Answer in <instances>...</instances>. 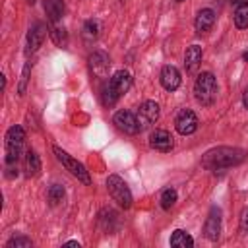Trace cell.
Instances as JSON below:
<instances>
[{"instance_id":"6da1fadb","label":"cell","mask_w":248,"mask_h":248,"mask_svg":"<svg viewBox=\"0 0 248 248\" xmlns=\"http://www.w3.org/2000/svg\"><path fill=\"white\" fill-rule=\"evenodd\" d=\"M244 159H246V151L244 149L221 145V147L209 149L202 157V165L207 170H225V169H231V167L240 165Z\"/></svg>"},{"instance_id":"7a4b0ae2","label":"cell","mask_w":248,"mask_h":248,"mask_svg":"<svg viewBox=\"0 0 248 248\" xmlns=\"http://www.w3.org/2000/svg\"><path fill=\"white\" fill-rule=\"evenodd\" d=\"M130 85H132V76H130V72H126V70L114 72L112 78L108 79V83H107L105 89H103V103H105L107 107L114 105V103L130 89Z\"/></svg>"},{"instance_id":"3957f363","label":"cell","mask_w":248,"mask_h":248,"mask_svg":"<svg viewBox=\"0 0 248 248\" xmlns=\"http://www.w3.org/2000/svg\"><path fill=\"white\" fill-rule=\"evenodd\" d=\"M217 93H219V87H217V79L211 72H202L198 78H196V83H194V97L200 105L203 107H209L215 103L217 99Z\"/></svg>"},{"instance_id":"277c9868","label":"cell","mask_w":248,"mask_h":248,"mask_svg":"<svg viewBox=\"0 0 248 248\" xmlns=\"http://www.w3.org/2000/svg\"><path fill=\"white\" fill-rule=\"evenodd\" d=\"M25 132L19 124L8 128L6 132V165H17V159L23 151Z\"/></svg>"},{"instance_id":"5b68a950","label":"cell","mask_w":248,"mask_h":248,"mask_svg":"<svg viewBox=\"0 0 248 248\" xmlns=\"http://www.w3.org/2000/svg\"><path fill=\"white\" fill-rule=\"evenodd\" d=\"M107 190L110 194V198L124 209L132 207V192L128 188V184L118 176V174H110L107 178Z\"/></svg>"},{"instance_id":"8992f818","label":"cell","mask_w":248,"mask_h":248,"mask_svg":"<svg viewBox=\"0 0 248 248\" xmlns=\"http://www.w3.org/2000/svg\"><path fill=\"white\" fill-rule=\"evenodd\" d=\"M52 151H54V155H56V159L64 165V169L66 170H70L78 180H81L83 184H89L91 182V178H89V170L85 169V165L83 163H79L78 159H74L70 153H66L62 147H58V145H54L52 147Z\"/></svg>"},{"instance_id":"52a82bcc","label":"cell","mask_w":248,"mask_h":248,"mask_svg":"<svg viewBox=\"0 0 248 248\" xmlns=\"http://www.w3.org/2000/svg\"><path fill=\"white\" fill-rule=\"evenodd\" d=\"M198 116H196V112L194 110H190V108H182L178 114H176V118H174V128H176V132L180 134V136H190V134H194L196 130H198Z\"/></svg>"},{"instance_id":"ba28073f","label":"cell","mask_w":248,"mask_h":248,"mask_svg":"<svg viewBox=\"0 0 248 248\" xmlns=\"http://www.w3.org/2000/svg\"><path fill=\"white\" fill-rule=\"evenodd\" d=\"M159 112H161V110H159V105H157L155 101H143V103L140 105V108H138V114H136L140 128L143 130V128L153 126V124L159 120Z\"/></svg>"},{"instance_id":"9c48e42d","label":"cell","mask_w":248,"mask_h":248,"mask_svg":"<svg viewBox=\"0 0 248 248\" xmlns=\"http://www.w3.org/2000/svg\"><path fill=\"white\" fill-rule=\"evenodd\" d=\"M112 122H114V126H116L120 132L130 134V136H134V134H138V132L141 130L140 124H138L136 114L130 112V110H118V112H114Z\"/></svg>"},{"instance_id":"30bf717a","label":"cell","mask_w":248,"mask_h":248,"mask_svg":"<svg viewBox=\"0 0 248 248\" xmlns=\"http://www.w3.org/2000/svg\"><path fill=\"white\" fill-rule=\"evenodd\" d=\"M46 31H48V27H46V23H43V21H37L35 25L29 27V31H27V46H25V52H27V54L35 52V50L43 45V41H45V37H46Z\"/></svg>"},{"instance_id":"8fae6325","label":"cell","mask_w":248,"mask_h":248,"mask_svg":"<svg viewBox=\"0 0 248 248\" xmlns=\"http://www.w3.org/2000/svg\"><path fill=\"white\" fill-rule=\"evenodd\" d=\"M221 234V209L219 207H211L209 209V215L205 219V225H203V236L211 242H215Z\"/></svg>"},{"instance_id":"7c38bea8","label":"cell","mask_w":248,"mask_h":248,"mask_svg":"<svg viewBox=\"0 0 248 248\" xmlns=\"http://www.w3.org/2000/svg\"><path fill=\"white\" fill-rule=\"evenodd\" d=\"M149 145L157 151H170L174 147V140H172L170 132H167L163 128H155L149 134Z\"/></svg>"},{"instance_id":"4fadbf2b","label":"cell","mask_w":248,"mask_h":248,"mask_svg":"<svg viewBox=\"0 0 248 248\" xmlns=\"http://www.w3.org/2000/svg\"><path fill=\"white\" fill-rule=\"evenodd\" d=\"M159 79H161V85H163L167 91H176V89L180 87V81H182V78H180V72H178V70H176L172 64H167V66H163Z\"/></svg>"},{"instance_id":"5bb4252c","label":"cell","mask_w":248,"mask_h":248,"mask_svg":"<svg viewBox=\"0 0 248 248\" xmlns=\"http://www.w3.org/2000/svg\"><path fill=\"white\" fill-rule=\"evenodd\" d=\"M108 66H110V60L103 50H95L89 56V68H91L93 76H97V78H107Z\"/></svg>"},{"instance_id":"9a60e30c","label":"cell","mask_w":248,"mask_h":248,"mask_svg":"<svg viewBox=\"0 0 248 248\" xmlns=\"http://www.w3.org/2000/svg\"><path fill=\"white\" fill-rule=\"evenodd\" d=\"M215 23V12L211 8H203L196 14V19H194V27H196V33L202 35V33H207Z\"/></svg>"},{"instance_id":"2e32d148","label":"cell","mask_w":248,"mask_h":248,"mask_svg":"<svg viewBox=\"0 0 248 248\" xmlns=\"http://www.w3.org/2000/svg\"><path fill=\"white\" fill-rule=\"evenodd\" d=\"M202 56H203L202 46L200 45H190L186 48V52H184V68H186V72H196L198 66L202 64Z\"/></svg>"},{"instance_id":"e0dca14e","label":"cell","mask_w":248,"mask_h":248,"mask_svg":"<svg viewBox=\"0 0 248 248\" xmlns=\"http://www.w3.org/2000/svg\"><path fill=\"white\" fill-rule=\"evenodd\" d=\"M23 163H25V174H27V176H37V174H39V170H41V159H39L37 151L27 149Z\"/></svg>"},{"instance_id":"ac0fdd59","label":"cell","mask_w":248,"mask_h":248,"mask_svg":"<svg viewBox=\"0 0 248 248\" xmlns=\"http://www.w3.org/2000/svg\"><path fill=\"white\" fill-rule=\"evenodd\" d=\"M170 246H174V248H192V246H194V238H192L186 231L176 229V231L170 234Z\"/></svg>"},{"instance_id":"d6986e66","label":"cell","mask_w":248,"mask_h":248,"mask_svg":"<svg viewBox=\"0 0 248 248\" xmlns=\"http://www.w3.org/2000/svg\"><path fill=\"white\" fill-rule=\"evenodd\" d=\"M99 31H101V23L97 19H87L83 23V29H81V37L85 43H93L97 37H99Z\"/></svg>"},{"instance_id":"ffe728a7","label":"cell","mask_w":248,"mask_h":248,"mask_svg":"<svg viewBox=\"0 0 248 248\" xmlns=\"http://www.w3.org/2000/svg\"><path fill=\"white\" fill-rule=\"evenodd\" d=\"M45 12L48 16V19L54 23L62 17V12H64V2L62 0H45Z\"/></svg>"},{"instance_id":"44dd1931","label":"cell","mask_w":248,"mask_h":248,"mask_svg":"<svg viewBox=\"0 0 248 248\" xmlns=\"http://www.w3.org/2000/svg\"><path fill=\"white\" fill-rule=\"evenodd\" d=\"M234 25L238 29H246L248 27V2L236 6V10H234Z\"/></svg>"},{"instance_id":"7402d4cb","label":"cell","mask_w":248,"mask_h":248,"mask_svg":"<svg viewBox=\"0 0 248 248\" xmlns=\"http://www.w3.org/2000/svg\"><path fill=\"white\" fill-rule=\"evenodd\" d=\"M50 39H52V43H54L56 46H66V43H68V33H66L64 27L54 25L52 31H50Z\"/></svg>"},{"instance_id":"603a6c76","label":"cell","mask_w":248,"mask_h":248,"mask_svg":"<svg viewBox=\"0 0 248 248\" xmlns=\"http://www.w3.org/2000/svg\"><path fill=\"white\" fill-rule=\"evenodd\" d=\"M46 198H48V203L50 205H58L62 200H64V188L60 184H52L46 192Z\"/></svg>"},{"instance_id":"cb8c5ba5","label":"cell","mask_w":248,"mask_h":248,"mask_svg":"<svg viewBox=\"0 0 248 248\" xmlns=\"http://www.w3.org/2000/svg\"><path fill=\"white\" fill-rule=\"evenodd\" d=\"M176 203V190L174 188H165L161 192V207L163 209H170Z\"/></svg>"},{"instance_id":"d4e9b609","label":"cell","mask_w":248,"mask_h":248,"mask_svg":"<svg viewBox=\"0 0 248 248\" xmlns=\"http://www.w3.org/2000/svg\"><path fill=\"white\" fill-rule=\"evenodd\" d=\"M99 223L103 225V229H105V231L112 232L110 223H116V213H114L112 209H103V211H101V217H99Z\"/></svg>"},{"instance_id":"484cf974","label":"cell","mask_w":248,"mask_h":248,"mask_svg":"<svg viewBox=\"0 0 248 248\" xmlns=\"http://www.w3.org/2000/svg\"><path fill=\"white\" fill-rule=\"evenodd\" d=\"M31 246H33V242L27 236H14L6 242V248H31Z\"/></svg>"},{"instance_id":"4316f807","label":"cell","mask_w":248,"mask_h":248,"mask_svg":"<svg viewBox=\"0 0 248 248\" xmlns=\"http://www.w3.org/2000/svg\"><path fill=\"white\" fill-rule=\"evenodd\" d=\"M29 72H31V62H27L23 66V72H21V79H19V85H17V93L23 95L25 93V87H27V79H29Z\"/></svg>"},{"instance_id":"83f0119b","label":"cell","mask_w":248,"mask_h":248,"mask_svg":"<svg viewBox=\"0 0 248 248\" xmlns=\"http://www.w3.org/2000/svg\"><path fill=\"white\" fill-rule=\"evenodd\" d=\"M240 232L248 234V207H244L240 213Z\"/></svg>"},{"instance_id":"f1b7e54d","label":"cell","mask_w":248,"mask_h":248,"mask_svg":"<svg viewBox=\"0 0 248 248\" xmlns=\"http://www.w3.org/2000/svg\"><path fill=\"white\" fill-rule=\"evenodd\" d=\"M242 105L248 108V87L244 89V93H242Z\"/></svg>"},{"instance_id":"f546056e","label":"cell","mask_w":248,"mask_h":248,"mask_svg":"<svg viewBox=\"0 0 248 248\" xmlns=\"http://www.w3.org/2000/svg\"><path fill=\"white\" fill-rule=\"evenodd\" d=\"M64 246H79V242H76V240H70V242H66Z\"/></svg>"},{"instance_id":"4dcf8cb0","label":"cell","mask_w":248,"mask_h":248,"mask_svg":"<svg viewBox=\"0 0 248 248\" xmlns=\"http://www.w3.org/2000/svg\"><path fill=\"white\" fill-rule=\"evenodd\" d=\"M231 2H232V4H236V6H238V4H244V2H248V0H231Z\"/></svg>"},{"instance_id":"1f68e13d","label":"cell","mask_w":248,"mask_h":248,"mask_svg":"<svg viewBox=\"0 0 248 248\" xmlns=\"http://www.w3.org/2000/svg\"><path fill=\"white\" fill-rule=\"evenodd\" d=\"M242 58H244V60H246V62H248V50H246V52H244V54H242Z\"/></svg>"},{"instance_id":"d6a6232c","label":"cell","mask_w":248,"mask_h":248,"mask_svg":"<svg viewBox=\"0 0 248 248\" xmlns=\"http://www.w3.org/2000/svg\"><path fill=\"white\" fill-rule=\"evenodd\" d=\"M27 4H35V0H27Z\"/></svg>"},{"instance_id":"836d02e7","label":"cell","mask_w":248,"mask_h":248,"mask_svg":"<svg viewBox=\"0 0 248 248\" xmlns=\"http://www.w3.org/2000/svg\"><path fill=\"white\" fill-rule=\"evenodd\" d=\"M176 2H184V0H176Z\"/></svg>"}]
</instances>
